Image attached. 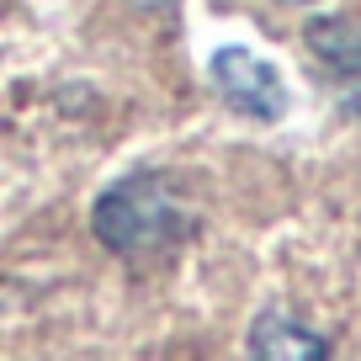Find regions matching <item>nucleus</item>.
<instances>
[{
    "label": "nucleus",
    "instance_id": "1",
    "mask_svg": "<svg viewBox=\"0 0 361 361\" xmlns=\"http://www.w3.org/2000/svg\"><path fill=\"white\" fill-rule=\"evenodd\" d=\"M192 207L180 202V192L170 186V176L159 170H133L117 186H106L90 207V228L112 255L128 260H149L176 250L180 239L192 234Z\"/></svg>",
    "mask_w": 361,
    "mask_h": 361
},
{
    "label": "nucleus",
    "instance_id": "2",
    "mask_svg": "<svg viewBox=\"0 0 361 361\" xmlns=\"http://www.w3.org/2000/svg\"><path fill=\"white\" fill-rule=\"evenodd\" d=\"M207 80H213V90L239 117H250V123H282L287 117V80H282V69L271 64V59H260L255 48L224 43L207 59Z\"/></svg>",
    "mask_w": 361,
    "mask_h": 361
},
{
    "label": "nucleus",
    "instance_id": "3",
    "mask_svg": "<svg viewBox=\"0 0 361 361\" xmlns=\"http://www.w3.org/2000/svg\"><path fill=\"white\" fill-rule=\"evenodd\" d=\"M250 361H329V340L308 329L303 319L266 308L250 324Z\"/></svg>",
    "mask_w": 361,
    "mask_h": 361
},
{
    "label": "nucleus",
    "instance_id": "4",
    "mask_svg": "<svg viewBox=\"0 0 361 361\" xmlns=\"http://www.w3.org/2000/svg\"><path fill=\"white\" fill-rule=\"evenodd\" d=\"M303 43L314 48L319 64H329L335 75L361 80V11H335V16H314L303 27Z\"/></svg>",
    "mask_w": 361,
    "mask_h": 361
},
{
    "label": "nucleus",
    "instance_id": "5",
    "mask_svg": "<svg viewBox=\"0 0 361 361\" xmlns=\"http://www.w3.org/2000/svg\"><path fill=\"white\" fill-rule=\"evenodd\" d=\"M298 6H303V0H298Z\"/></svg>",
    "mask_w": 361,
    "mask_h": 361
}]
</instances>
